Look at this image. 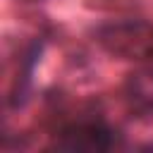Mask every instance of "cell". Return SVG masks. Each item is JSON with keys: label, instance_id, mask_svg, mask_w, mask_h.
I'll return each mask as SVG.
<instances>
[{"label": "cell", "instance_id": "obj_1", "mask_svg": "<svg viewBox=\"0 0 153 153\" xmlns=\"http://www.w3.org/2000/svg\"><path fill=\"white\" fill-rule=\"evenodd\" d=\"M112 53L127 57H143L153 53V29L146 24H124L112 26L100 38Z\"/></svg>", "mask_w": 153, "mask_h": 153}, {"label": "cell", "instance_id": "obj_2", "mask_svg": "<svg viewBox=\"0 0 153 153\" xmlns=\"http://www.w3.org/2000/svg\"><path fill=\"white\" fill-rule=\"evenodd\" d=\"M62 136L65 141L60 146L67 148H108L112 143V131L100 124H79L67 129Z\"/></svg>", "mask_w": 153, "mask_h": 153}]
</instances>
